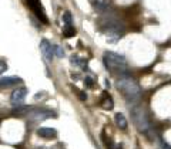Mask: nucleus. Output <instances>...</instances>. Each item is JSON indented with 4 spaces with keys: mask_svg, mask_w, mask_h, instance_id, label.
Segmentation results:
<instances>
[{
    "mask_svg": "<svg viewBox=\"0 0 171 149\" xmlns=\"http://www.w3.org/2000/svg\"><path fill=\"white\" fill-rule=\"evenodd\" d=\"M63 34H64V37H73L74 34H76V28L71 26H66L64 27V30H63Z\"/></svg>",
    "mask_w": 171,
    "mask_h": 149,
    "instance_id": "14",
    "label": "nucleus"
},
{
    "mask_svg": "<svg viewBox=\"0 0 171 149\" xmlns=\"http://www.w3.org/2000/svg\"><path fill=\"white\" fill-rule=\"evenodd\" d=\"M63 21L66 26H71L73 24V17H71V13L70 12H64L63 13Z\"/></svg>",
    "mask_w": 171,
    "mask_h": 149,
    "instance_id": "15",
    "label": "nucleus"
},
{
    "mask_svg": "<svg viewBox=\"0 0 171 149\" xmlns=\"http://www.w3.org/2000/svg\"><path fill=\"white\" fill-rule=\"evenodd\" d=\"M79 97H80V99H83V101H84V99H87V95H86L83 91H80V92H79Z\"/></svg>",
    "mask_w": 171,
    "mask_h": 149,
    "instance_id": "19",
    "label": "nucleus"
},
{
    "mask_svg": "<svg viewBox=\"0 0 171 149\" xmlns=\"http://www.w3.org/2000/svg\"><path fill=\"white\" fill-rule=\"evenodd\" d=\"M29 111H30V108L29 107H17L16 110H14V114H17V115H23V114H29Z\"/></svg>",
    "mask_w": 171,
    "mask_h": 149,
    "instance_id": "16",
    "label": "nucleus"
},
{
    "mask_svg": "<svg viewBox=\"0 0 171 149\" xmlns=\"http://www.w3.org/2000/svg\"><path fill=\"white\" fill-rule=\"evenodd\" d=\"M104 65L108 71L117 75V74H123V72H127V61L123 56H120L117 53L113 51H107L104 53Z\"/></svg>",
    "mask_w": 171,
    "mask_h": 149,
    "instance_id": "2",
    "label": "nucleus"
},
{
    "mask_svg": "<svg viewBox=\"0 0 171 149\" xmlns=\"http://www.w3.org/2000/svg\"><path fill=\"white\" fill-rule=\"evenodd\" d=\"M84 83H86V85H87L88 88H93V87H94V81H93L91 77H86Z\"/></svg>",
    "mask_w": 171,
    "mask_h": 149,
    "instance_id": "17",
    "label": "nucleus"
},
{
    "mask_svg": "<svg viewBox=\"0 0 171 149\" xmlns=\"http://www.w3.org/2000/svg\"><path fill=\"white\" fill-rule=\"evenodd\" d=\"M88 1L93 6V9L100 13H104L110 9V0H88Z\"/></svg>",
    "mask_w": 171,
    "mask_h": 149,
    "instance_id": "8",
    "label": "nucleus"
},
{
    "mask_svg": "<svg viewBox=\"0 0 171 149\" xmlns=\"http://www.w3.org/2000/svg\"><path fill=\"white\" fill-rule=\"evenodd\" d=\"M40 51H41V54H43V57L46 58L47 63H52L53 57H54V54H53V45L50 44L46 39H43L40 41Z\"/></svg>",
    "mask_w": 171,
    "mask_h": 149,
    "instance_id": "7",
    "label": "nucleus"
},
{
    "mask_svg": "<svg viewBox=\"0 0 171 149\" xmlns=\"http://www.w3.org/2000/svg\"><path fill=\"white\" fill-rule=\"evenodd\" d=\"M27 117H29V119H32V121H43V119L54 117V112L49 110H43V108H34V110L29 111Z\"/></svg>",
    "mask_w": 171,
    "mask_h": 149,
    "instance_id": "5",
    "label": "nucleus"
},
{
    "mask_svg": "<svg viewBox=\"0 0 171 149\" xmlns=\"http://www.w3.org/2000/svg\"><path fill=\"white\" fill-rule=\"evenodd\" d=\"M53 54L56 56V57H59V58H63L64 57V50L60 47V45H53Z\"/></svg>",
    "mask_w": 171,
    "mask_h": 149,
    "instance_id": "13",
    "label": "nucleus"
},
{
    "mask_svg": "<svg viewBox=\"0 0 171 149\" xmlns=\"http://www.w3.org/2000/svg\"><path fill=\"white\" fill-rule=\"evenodd\" d=\"M37 135L44 138V139H52V138H56L57 131L54 128H39L37 129Z\"/></svg>",
    "mask_w": 171,
    "mask_h": 149,
    "instance_id": "9",
    "label": "nucleus"
},
{
    "mask_svg": "<svg viewBox=\"0 0 171 149\" xmlns=\"http://www.w3.org/2000/svg\"><path fill=\"white\" fill-rule=\"evenodd\" d=\"M117 88L128 104H137L141 98V88L131 77H121L117 81Z\"/></svg>",
    "mask_w": 171,
    "mask_h": 149,
    "instance_id": "1",
    "label": "nucleus"
},
{
    "mask_svg": "<svg viewBox=\"0 0 171 149\" xmlns=\"http://www.w3.org/2000/svg\"><path fill=\"white\" fill-rule=\"evenodd\" d=\"M101 30L107 34L108 40H110L111 43H114V41H117V40L123 36L124 27H123V24H120L119 21H116V20H107L105 24L101 26Z\"/></svg>",
    "mask_w": 171,
    "mask_h": 149,
    "instance_id": "4",
    "label": "nucleus"
},
{
    "mask_svg": "<svg viewBox=\"0 0 171 149\" xmlns=\"http://www.w3.org/2000/svg\"><path fill=\"white\" fill-rule=\"evenodd\" d=\"M116 149H123V146H121V145H117V146H116Z\"/></svg>",
    "mask_w": 171,
    "mask_h": 149,
    "instance_id": "20",
    "label": "nucleus"
},
{
    "mask_svg": "<svg viewBox=\"0 0 171 149\" xmlns=\"http://www.w3.org/2000/svg\"><path fill=\"white\" fill-rule=\"evenodd\" d=\"M6 70H7V64L4 61H0V74H3Z\"/></svg>",
    "mask_w": 171,
    "mask_h": 149,
    "instance_id": "18",
    "label": "nucleus"
},
{
    "mask_svg": "<svg viewBox=\"0 0 171 149\" xmlns=\"http://www.w3.org/2000/svg\"><path fill=\"white\" fill-rule=\"evenodd\" d=\"M131 118L134 125L137 126V129L140 132H144L147 134L148 131L151 129V123L148 121V117H147V112L143 107L140 105H134L131 108Z\"/></svg>",
    "mask_w": 171,
    "mask_h": 149,
    "instance_id": "3",
    "label": "nucleus"
},
{
    "mask_svg": "<svg viewBox=\"0 0 171 149\" xmlns=\"http://www.w3.org/2000/svg\"><path fill=\"white\" fill-rule=\"evenodd\" d=\"M26 97H27V88L26 87H20V88H17V90H14L13 92H12L10 102H12V105H14V107H19V105H21L24 102Z\"/></svg>",
    "mask_w": 171,
    "mask_h": 149,
    "instance_id": "6",
    "label": "nucleus"
},
{
    "mask_svg": "<svg viewBox=\"0 0 171 149\" xmlns=\"http://www.w3.org/2000/svg\"><path fill=\"white\" fill-rule=\"evenodd\" d=\"M116 123H117V126H119L120 129H125L127 128V119H125V117L123 115V114H116Z\"/></svg>",
    "mask_w": 171,
    "mask_h": 149,
    "instance_id": "12",
    "label": "nucleus"
},
{
    "mask_svg": "<svg viewBox=\"0 0 171 149\" xmlns=\"http://www.w3.org/2000/svg\"><path fill=\"white\" fill-rule=\"evenodd\" d=\"M21 83V78L19 77H4L0 80V87H12V85Z\"/></svg>",
    "mask_w": 171,
    "mask_h": 149,
    "instance_id": "10",
    "label": "nucleus"
},
{
    "mask_svg": "<svg viewBox=\"0 0 171 149\" xmlns=\"http://www.w3.org/2000/svg\"><path fill=\"white\" fill-rule=\"evenodd\" d=\"M100 105L104 108V110H113V107H114V102H113V98L108 97L107 94H103V99H101V102H100Z\"/></svg>",
    "mask_w": 171,
    "mask_h": 149,
    "instance_id": "11",
    "label": "nucleus"
}]
</instances>
